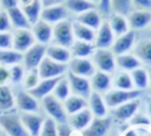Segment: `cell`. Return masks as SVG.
I'll use <instances>...</instances> for the list:
<instances>
[{
  "mask_svg": "<svg viewBox=\"0 0 151 136\" xmlns=\"http://www.w3.org/2000/svg\"><path fill=\"white\" fill-rule=\"evenodd\" d=\"M12 35H13V46H12V48L15 49L19 53H22V54L37 42L31 28L13 29Z\"/></svg>",
  "mask_w": 151,
  "mask_h": 136,
  "instance_id": "30bf717a",
  "label": "cell"
},
{
  "mask_svg": "<svg viewBox=\"0 0 151 136\" xmlns=\"http://www.w3.org/2000/svg\"><path fill=\"white\" fill-rule=\"evenodd\" d=\"M91 87L93 89V91H97V93H106L111 89V77L107 73H104V72H96L92 77H91Z\"/></svg>",
  "mask_w": 151,
  "mask_h": 136,
  "instance_id": "cb8c5ba5",
  "label": "cell"
},
{
  "mask_svg": "<svg viewBox=\"0 0 151 136\" xmlns=\"http://www.w3.org/2000/svg\"><path fill=\"white\" fill-rule=\"evenodd\" d=\"M58 135L59 136H73V129L67 123L58 124Z\"/></svg>",
  "mask_w": 151,
  "mask_h": 136,
  "instance_id": "681fc988",
  "label": "cell"
},
{
  "mask_svg": "<svg viewBox=\"0 0 151 136\" xmlns=\"http://www.w3.org/2000/svg\"><path fill=\"white\" fill-rule=\"evenodd\" d=\"M93 120V114L92 111L90 110V108H85L73 115H70L68 117V123H70V127L76 130V131H83L85 130L91 121Z\"/></svg>",
  "mask_w": 151,
  "mask_h": 136,
  "instance_id": "ac0fdd59",
  "label": "cell"
},
{
  "mask_svg": "<svg viewBox=\"0 0 151 136\" xmlns=\"http://www.w3.org/2000/svg\"><path fill=\"white\" fill-rule=\"evenodd\" d=\"M64 107L67 113V115H73L85 108L88 107V102L86 98L78 96V95H70L65 101H64Z\"/></svg>",
  "mask_w": 151,
  "mask_h": 136,
  "instance_id": "f1b7e54d",
  "label": "cell"
},
{
  "mask_svg": "<svg viewBox=\"0 0 151 136\" xmlns=\"http://www.w3.org/2000/svg\"><path fill=\"white\" fill-rule=\"evenodd\" d=\"M29 2H32V0H19V6L20 7H24V6L28 5Z\"/></svg>",
  "mask_w": 151,
  "mask_h": 136,
  "instance_id": "9f6ffc18",
  "label": "cell"
},
{
  "mask_svg": "<svg viewBox=\"0 0 151 136\" xmlns=\"http://www.w3.org/2000/svg\"><path fill=\"white\" fill-rule=\"evenodd\" d=\"M0 9H1V7H0Z\"/></svg>",
  "mask_w": 151,
  "mask_h": 136,
  "instance_id": "e7e4bbea",
  "label": "cell"
},
{
  "mask_svg": "<svg viewBox=\"0 0 151 136\" xmlns=\"http://www.w3.org/2000/svg\"><path fill=\"white\" fill-rule=\"evenodd\" d=\"M134 41H136L134 30H129V32L117 36V39H114L113 45L111 47V50L116 56L122 55V54H126L130 49H132L134 47Z\"/></svg>",
  "mask_w": 151,
  "mask_h": 136,
  "instance_id": "9a60e30c",
  "label": "cell"
},
{
  "mask_svg": "<svg viewBox=\"0 0 151 136\" xmlns=\"http://www.w3.org/2000/svg\"><path fill=\"white\" fill-rule=\"evenodd\" d=\"M146 110H147L149 115L151 116V95L146 98Z\"/></svg>",
  "mask_w": 151,
  "mask_h": 136,
  "instance_id": "db71d44e",
  "label": "cell"
},
{
  "mask_svg": "<svg viewBox=\"0 0 151 136\" xmlns=\"http://www.w3.org/2000/svg\"><path fill=\"white\" fill-rule=\"evenodd\" d=\"M124 136H138V135H137V131L134 129H129V130H126Z\"/></svg>",
  "mask_w": 151,
  "mask_h": 136,
  "instance_id": "11a10c76",
  "label": "cell"
},
{
  "mask_svg": "<svg viewBox=\"0 0 151 136\" xmlns=\"http://www.w3.org/2000/svg\"><path fill=\"white\" fill-rule=\"evenodd\" d=\"M7 13H8V16H9V20H11L13 29L32 28L31 23L28 22L27 18L24 14V12H22L20 6H17V7H13L11 9H7Z\"/></svg>",
  "mask_w": 151,
  "mask_h": 136,
  "instance_id": "d4e9b609",
  "label": "cell"
},
{
  "mask_svg": "<svg viewBox=\"0 0 151 136\" xmlns=\"http://www.w3.org/2000/svg\"><path fill=\"white\" fill-rule=\"evenodd\" d=\"M41 103H42V108L47 113L48 117L53 118L58 124L67 123L68 117H67V113L65 110V107L61 103V101H59L53 94L44 97L41 100Z\"/></svg>",
  "mask_w": 151,
  "mask_h": 136,
  "instance_id": "7a4b0ae2",
  "label": "cell"
},
{
  "mask_svg": "<svg viewBox=\"0 0 151 136\" xmlns=\"http://www.w3.org/2000/svg\"><path fill=\"white\" fill-rule=\"evenodd\" d=\"M113 86H114V88L122 89V90H132V89H134L131 74H129L125 70H120L114 75Z\"/></svg>",
  "mask_w": 151,
  "mask_h": 136,
  "instance_id": "74e56055",
  "label": "cell"
},
{
  "mask_svg": "<svg viewBox=\"0 0 151 136\" xmlns=\"http://www.w3.org/2000/svg\"><path fill=\"white\" fill-rule=\"evenodd\" d=\"M142 136H151V135H149V134H143Z\"/></svg>",
  "mask_w": 151,
  "mask_h": 136,
  "instance_id": "91938a15",
  "label": "cell"
},
{
  "mask_svg": "<svg viewBox=\"0 0 151 136\" xmlns=\"http://www.w3.org/2000/svg\"><path fill=\"white\" fill-rule=\"evenodd\" d=\"M20 118L29 136H39L45 118L38 113H21Z\"/></svg>",
  "mask_w": 151,
  "mask_h": 136,
  "instance_id": "2e32d148",
  "label": "cell"
},
{
  "mask_svg": "<svg viewBox=\"0 0 151 136\" xmlns=\"http://www.w3.org/2000/svg\"><path fill=\"white\" fill-rule=\"evenodd\" d=\"M13 46L12 32H0V49H9Z\"/></svg>",
  "mask_w": 151,
  "mask_h": 136,
  "instance_id": "f6af8a7d",
  "label": "cell"
},
{
  "mask_svg": "<svg viewBox=\"0 0 151 136\" xmlns=\"http://www.w3.org/2000/svg\"><path fill=\"white\" fill-rule=\"evenodd\" d=\"M139 108V101L136 98V100H132V101H129L126 103H123L116 108H113V117L117 118L118 121H127L130 120L138 110Z\"/></svg>",
  "mask_w": 151,
  "mask_h": 136,
  "instance_id": "ffe728a7",
  "label": "cell"
},
{
  "mask_svg": "<svg viewBox=\"0 0 151 136\" xmlns=\"http://www.w3.org/2000/svg\"><path fill=\"white\" fill-rule=\"evenodd\" d=\"M129 26L132 29H143L151 23V12L134 9L127 15Z\"/></svg>",
  "mask_w": 151,
  "mask_h": 136,
  "instance_id": "44dd1931",
  "label": "cell"
},
{
  "mask_svg": "<svg viewBox=\"0 0 151 136\" xmlns=\"http://www.w3.org/2000/svg\"><path fill=\"white\" fill-rule=\"evenodd\" d=\"M19 63H22V53H19L13 48L0 49V64L12 67Z\"/></svg>",
  "mask_w": 151,
  "mask_h": 136,
  "instance_id": "836d02e7",
  "label": "cell"
},
{
  "mask_svg": "<svg viewBox=\"0 0 151 136\" xmlns=\"http://www.w3.org/2000/svg\"><path fill=\"white\" fill-rule=\"evenodd\" d=\"M110 8L113 13L127 16L132 12V0H110Z\"/></svg>",
  "mask_w": 151,
  "mask_h": 136,
  "instance_id": "f35d334b",
  "label": "cell"
},
{
  "mask_svg": "<svg viewBox=\"0 0 151 136\" xmlns=\"http://www.w3.org/2000/svg\"><path fill=\"white\" fill-rule=\"evenodd\" d=\"M131 77H132V81H133V86L139 89V90H143V89H146L149 86H150V81H149V72H146L144 68L139 67V68H136L131 72Z\"/></svg>",
  "mask_w": 151,
  "mask_h": 136,
  "instance_id": "8d00e7d4",
  "label": "cell"
},
{
  "mask_svg": "<svg viewBox=\"0 0 151 136\" xmlns=\"http://www.w3.org/2000/svg\"><path fill=\"white\" fill-rule=\"evenodd\" d=\"M112 124V120L107 116L105 117H94L90 125L83 130L81 136H107L110 128Z\"/></svg>",
  "mask_w": 151,
  "mask_h": 136,
  "instance_id": "4fadbf2b",
  "label": "cell"
},
{
  "mask_svg": "<svg viewBox=\"0 0 151 136\" xmlns=\"http://www.w3.org/2000/svg\"><path fill=\"white\" fill-rule=\"evenodd\" d=\"M46 56L55 62L68 64V62L71 61V50L70 48L53 43L46 46Z\"/></svg>",
  "mask_w": 151,
  "mask_h": 136,
  "instance_id": "7402d4cb",
  "label": "cell"
},
{
  "mask_svg": "<svg viewBox=\"0 0 151 136\" xmlns=\"http://www.w3.org/2000/svg\"><path fill=\"white\" fill-rule=\"evenodd\" d=\"M96 49L97 48L93 45V42H86V41H80V40H76L72 47L70 48L71 55H73V57H86V59L93 55Z\"/></svg>",
  "mask_w": 151,
  "mask_h": 136,
  "instance_id": "83f0119b",
  "label": "cell"
},
{
  "mask_svg": "<svg viewBox=\"0 0 151 136\" xmlns=\"http://www.w3.org/2000/svg\"><path fill=\"white\" fill-rule=\"evenodd\" d=\"M63 77L64 76L54 77V79H41L40 82L33 89L27 90V91H29V94H32L37 100H42L44 97H46L47 95H51L53 93L54 87Z\"/></svg>",
  "mask_w": 151,
  "mask_h": 136,
  "instance_id": "d6986e66",
  "label": "cell"
},
{
  "mask_svg": "<svg viewBox=\"0 0 151 136\" xmlns=\"http://www.w3.org/2000/svg\"><path fill=\"white\" fill-rule=\"evenodd\" d=\"M109 23L114 33V35L119 36L126 32H129V22H127V19L122 15V14H117V13H112L110 15V20H109Z\"/></svg>",
  "mask_w": 151,
  "mask_h": 136,
  "instance_id": "e575fe53",
  "label": "cell"
},
{
  "mask_svg": "<svg viewBox=\"0 0 151 136\" xmlns=\"http://www.w3.org/2000/svg\"><path fill=\"white\" fill-rule=\"evenodd\" d=\"M66 0H41V5H42V7H50V6H54V5H61Z\"/></svg>",
  "mask_w": 151,
  "mask_h": 136,
  "instance_id": "816d5d0a",
  "label": "cell"
},
{
  "mask_svg": "<svg viewBox=\"0 0 151 136\" xmlns=\"http://www.w3.org/2000/svg\"><path fill=\"white\" fill-rule=\"evenodd\" d=\"M133 54L140 62L151 67V40H142L134 45Z\"/></svg>",
  "mask_w": 151,
  "mask_h": 136,
  "instance_id": "1f68e13d",
  "label": "cell"
},
{
  "mask_svg": "<svg viewBox=\"0 0 151 136\" xmlns=\"http://www.w3.org/2000/svg\"><path fill=\"white\" fill-rule=\"evenodd\" d=\"M0 128L7 136H29L22 124L20 114L13 110L0 114Z\"/></svg>",
  "mask_w": 151,
  "mask_h": 136,
  "instance_id": "6da1fadb",
  "label": "cell"
},
{
  "mask_svg": "<svg viewBox=\"0 0 151 136\" xmlns=\"http://www.w3.org/2000/svg\"><path fill=\"white\" fill-rule=\"evenodd\" d=\"M66 77H67L68 83H70L71 93L88 100V97H90V95L92 93V87H91L90 80L87 77L76 75V74L71 73L70 70H67Z\"/></svg>",
  "mask_w": 151,
  "mask_h": 136,
  "instance_id": "9c48e42d",
  "label": "cell"
},
{
  "mask_svg": "<svg viewBox=\"0 0 151 136\" xmlns=\"http://www.w3.org/2000/svg\"><path fill=\"white\" fill-rule=\"evenodd\" d=\"M40 76L38 73V69H31V70H26L25 76L22 79V88L25 90H31L33 89L39 82H40Z\"/></svg>",
  "mask_w": 151,
  "mask_h": 136,
  "instance_id": "60d3db41",
  "label": "cell"
},
{
  "mask_svg": "<svg viewBox=\"0 0 151 136\" xmlns=\"http://www.w3.org/2000/svg\"><path fill=\"white\" fill-rule=\"evenodd\" d=\"M76 21H78V22H80V23H83V25H85V26H87V27H90V28H92L94 30H97L100 27L101 22H103L101 16L97 12L96 8L86 11V12L77 15Z\"/></svg>",
  "mask_w": 151,
  "mask_h": 136,
  "instance_id": "484cf974",
  "label": "cell"
},
{
  "mask_svg": "<svg viewBox=\"0 0 151 136\" xmlns=\"http://www.w3.org/2000/svg\"><path fill=\"white\" fill-rule=\"evenodd\" d=\"M19 6V0H0V7L1 9H11L13 7Z\"/></svg>",
  "mask_w": 151,
  "mask_h": 136,
  "instance_id": "f907efd6",
  "label": "cell"
},
{
  "mask_svg": "<svg viewBox=\"0 0 151 136\" xmlns=\"http://www.w3.org/2000/svg\"><path fill=\"white\" fill-rule=\"evenodd\" d=\"M15 107L14 93L9 84L0 86V114L12 111Z\"/></svg>",
  "mask_w": 151,
  "mask_h": 136,
  "instance_id": "4316f807",
  "label": "cell"
},
{
  "mask_svg": "<svg viewBox=\"0 0 151 136\" xmlns=\"http://www.w3.org/2000/svg\"><path fill=\"white\" fill-rule=\"evenodd\" d=\"M52 94L59 101H65L71 95V88H70V83H68V80H67L66 75L63 79H60V81L54 87V90H53Z\"/></svg>",
  "mask_w": 151,
  "mask_h": 136,
  "instance_id": "ab89813d",
  "label": "cell"
},
{
  "mask_svg": "<svg viewBox=\"0 0 151 136\" xmlns=\"http://www.w3.org/2000/svg\"><path fill=\"white\" fill-rule=\"evenodd\" d=\"M67 15H68V11L65 7V5L61 4V5L50 6V7H42L40 19L53 26L60 21L66 20Z\"/></svg>",
  "mask_w": 151,
  "mask_h": 136,
  "instance_id": "7c38bea8",
  "label": "cell"
},
{
  "mask_svg": "<svg viewBox=\"0 0 151 136\" xmlns=\"http://www.w3.org/2000/svg\"><path fill=\"white\" fill-rule=\"evenodd\" d=\"M0 32H13L8 13L5 9H0Z\"/></svg>",
  "mask_w": 151,
  "mask_h": 136,
  "instance_id": "ee69618b",
  "label": "cell"
},
{
  "mask_svg": "<svg viewBox=\"0 0 151 136\" xmlns=\"http://www.w3.org/2000/svg\"><path fill=\"white\" fill-rule=\"evenodd\" d=\"M114 33L109 23V21H103L100 27L96 32V39H94V46L96 48L101 49H109L112 47L114 41Z\"/></svg>",
  "mask_w": 151,
  "mask_h": 136,
  "instance_id": "5bb4252c",
  "label": "cell"
},
{
  "mask_svg": "<svg viewBox=\"0 0 151 136\" xmlns=\"http://www.w3.org/2000/svg\"><path fill=\"white\" fill-rule=\"evenodd\" d=\"M21 9H22L24 14L26 15L31 26H33L35 22H38L40 20V15H41V11H42L41 0H32V2L21 7Z\"/></svg>",
  "mask_w": 151,
  "mask_h": 136,
  "instance_id": "4dcf8cb0",
  "label": "cell"
},
{
  "mask_svg": "<svg viewBox=\"0 0 151 136\" xmlns=\"http://www.w3.org/2000/svg\"><path fill=\"white\" fill-rule=\"evenodd\" d=\"M15 107L21 113H38L39 111V100H37L29 91L25 89H19L14 91Z\"/></svg>",
  "mask_w": 151,
  "mask_h": 136,
  "instance_id": "ba28073f",
  "label": "cell"
},
{
  "mask_svg": "<svg viewBox=\"0 0 151 136\" xmlns=\"http://www.w3.org/2000/svg\"><path fill=\"white\" fill-rule=\"evenodd\" d=\"M100 8L105 12V13H109L111 11L110 8V0H100V4H99Z\"/></svg>",
  "mask_w": 151,
  "mask_h": 136,
  "instance_id": "f5cc1de1",
  "label": "cell"
},
{
  "mask_svg": "<svg viewBox=\"0 0 151 136\" xmlns=\"http://www.w3.org/2000/svg\"><path fill=\"white\" fill-rule=\"evenodd\" d=\"M31 29L38 43L47 46V43H50L51 40L53 39V26L41 19L38 22H35Z\"/></svg>",
  "mask_w": 151,
  "mask_h": 136,
  "instance_id": "e0dca14e",
  "label": "cell"
},
{
  "mask_svg": "<svg viewBox=\"0 0 151 136\" xmlns=\"http://www.w3.org/2000/svg\"><path fill=\"white\" fill-rule=\"evenodd\" d=\"M142 95V90L139 89H132V90H122V89H110L105 93L104 100L107 107L116 108L123 103H126L129 101L136 100Z\"/></svg>",
  "mask_w": 151,
  "mask_h": 136,
  "instance_id": "277c9868",
  "label": "cell"
},
{
  "mask_svg": "<svg viewBox=\"0 0 151 136\" xmlns=\"http://www.w3.org/2000/svg\"><path fill=\"white\" fill-rule=\"evenodd\" d=\"M1 136H7V135H5V134H4V132H2V135H1Z\"/></svg>",
  "mask_w": 151,
  "mask_h": 136,
  "instance_id": "be15d7a7",
  "label": "cell"
},
{
  "mask_svg": "<svg viewBox=\"0 0 151 136\" xmlns=\"http://www.w3.org/2000/svg\"><path fill=\"white\" fill-rule=\"evenodd\" d=\"M73 25V34L77 40L80 41H86V42H93L96 39V30L76 21L72 23Z\"/></svg>",
  "mask_w": 151,
  "mask_h": 136,
  "instance_id": "d6a6232c",
  "label": "cell"
},
{
  "mask_svg": "<svg viewBox=\"0 0 151 136\" xmlns=\"http://www.w3.org/2000/svg\"><path fill=\"white\" fill-rule=\"evenodd\" d=\"M88 107L94 117H105L107 114V106L100 93L92 91L88 100Z\"/></svg>",
  "mask_w": 151,
  "mask_h": 136,
  "instance_id": "603a6c76",
  "label": "cell"
},
{
  "mask_svg": "<svg viewBox=\"0 0 151 136\" xmlns=\"http://www.w3.org/2000/svg\"><path fill=\"white\" fill-rule=\"evenodd\" d=\"M130 124L131 125H149V124H151V122H150V120L145 115L136 113L130 118Z\"/></svg>",
  "mask_w": 151,
  "mask_h": 136,
  "instance_id": "bcb514c9",
  "label": "cell"
},
{
  "mask_svg": "<svg viewBox=\"0 0 151 136\" xmlns=\"http://www.w3.org/2000/svg\"><path fill=\"white\" fill-rule=\"evenodd\" d=\"M88 1H91V2H93V4H100V0H88Z\"/></svg>",
  "mask_w": 151,
  "mask_h": 136,
  "instance_id": "6f0895ef",
  "label": "cell"
},
{
  "mask_svg": "<svg viewBox=\"0 0 151 136\" xmlns=\"http://www.w3.org/2000/svg\"><path fill=\"white\" fill-rule=\"evenodd\" d=\"M11 83V72L9 67L0 64V86H6Z\"/></svg>",
  "mask_w": 151,
  "mask_h": 136,
  "instance_id": "7dc6e473",
  "label": "cell"
},
{
  "mask_svg": "<svg viewBox=\"0 0 151 136\" xmlns=\"http://www.w3.org/2000/svg\"><path fill=\"white\" fill-rule=\"evenodd\" d=\"M2 135V130H1V128H0V136Z\"/></svg>",
  "mask_w": 151,
  "mask_h": 136,
  "instance_id": "94428289",
  "label": "cell"
},
{
  "mask_svg": "<svg viewBox=\"0 0 151 136\" xmlns=\"http://www.w3.org/2000/svg\"><path fill=\"white\" fill-rule=\"evenodd\" d=\"M132 7L138 11L151 12V0H132Z\"/></svg>",
  "mask_w": 151,
  "mask_h": 136,
  "instance_id": "c3c4849f",
  "label": "cell"
},
{
  "mask_svg": "<svg viewBox=\"0 0 151 136\" xmlns=\"http://www.w3.org/2000/svg\"><path fill=\"white\" fill-rule=\"evenodd\" d=\"M149 81H150V86H151V69L149 72Z\"/></svg>",
  "mask_w": 151,
  "mask_h": 136,
  "instance_id": "680465c9",
  "label": "cell"
},
{
  "mask_svg": "<svg viewBox=\"0 0 151 136\" xmlns=\"http://www.w3.org/2000/svg\"><path fill=\"white\" fill-rule=\"evenodd\" d=\"M68 70V64L66 63H59L55 62L47 56L44 57V60L40 62L38 67V73L40 79H54L65 76Z\"/></svg>",
  "mask_w": 151,
  "mask_h": 136,
  "instance_id": "5b68a950",
  "label": "cell"
},
{
  "mask_svg": "<svg viewBox=\"0 0 151 136\" xmlns=\"http://www.w3.org/2000/svg\"><path fill=\"white\" fill-rule=\"evenodd\" d=\"M149 33H150V35H151V26H150V29H149Z\"/></svg>",
  "mask_w": 151,
  "mask_h": 136,
  "instance_id": "6125c7cd",
  "label": "cell"
},
{
  "mask_svg": "<svg viewBox=\"0 0 151 136\" xmlns=\"http://www.w3.org/2000/svg\"><path fill=\"white\" fill-rule=\"evenodd\" d=\"M68 70L76 75L88 79L96 73V67L93 62L86 57H72L68 62Z\"/></svg>",
  "mask_w": 151,
  "mask_h": 136,
  "instance_id": "8fae6325",
  "label": "cell"
},
{
  "mask_svg": "<svg viewBox=\"0 0 151 136\" xmlns=\"http://www.w3.org/2000/svg\"><path fill=\"white\" fill-rule=\"evenodd\" d=\"M46 56V45L35 42L22 54V66L26 70L38 69L40 62Z\"/></svg>",
  "mask_w": 151,
  "mask_h": 136,
  "instance_id": "52a82bcc",
  "label": "cell"
},
{
  "mask_svg": "<svg viewBox=\"0 0 151 136\" xmlns=\"http://www.w3.org/2000/svg\"><path fill=\"white\" fill-rule=\"evenodd\" d=\"M116 62H117V67H119L122 70H125V72H129V70L132 72L133 69L139 68L142 64V62L134 54H127V53L117 55Z\"/></svg>",
  "mask_w": 151,
  "mask_h": 136,
  "instance_id": "f546056e",
  "label": "cell"
},
{
  "mask_svg": "<svg viewBox=\"0 0 151 136\" xmlns=\"http://www.w3.org/2000/svg\"><path fill=\"white\" fill-rule=\"evenodd\" d=\"M9 72H11V83L18 84V83L22 82V79L26 73V69L22 66V63L14 64V66L9 67Z\"/></svg>",
  "mask_w": 151,
  "mask_h": 136,
  "instance_id": "7bdbcfd3",
  "label": "cell"
},
{
  "mask_svg": "<svg viewBox=\"0 0 151 136\" xmlns=\"http://www.w3.org/2000/svg\"><path fill=\"white\" fill-rule=\"evenodd\" d=\"M64 5L68 12H72L77 15H79L86 11L93 9L96 7V4H93L88 0H66Z\"/></svg>",
  "mask_w": 151,
  "mask_h": 136,
  "instance_id": "d590c367",
  "label": "cell"
},
{
  "mask_svg": "<svg viewBox=\"0 0 151 136\" xmlns=\"http://www.w3.org/2000/svg\"><path fill=\"white\" fill-rule=\"evenodd\" d=\"M93 64L98 68V70L104 73H113L117 67L116 62V55L110 49H101L97 48L93 53Z\"/></svg>",
  "mask_w": 151,
  "mask_h": 136,
  "instance_id": "8992f818",
  "label": "cell"
},
{
  "mask_svg": "<svg viewBox=\"0 0 151 136\" xmlns=\"http://www.w3.org/2000/svg\"><path fill=\"white\" fill-rule=\"evenodd\" d=\"M52 40L54 41L55 45L71 48L76 41L72 22L66 19L64 21H60L53 25V39Z\"/></svg>",
  "mask_w": 151,
  "mask_h": 136,
  "instance_id": "3957f363",
  "label": "cell"
},
{
  "mask_svg": "<svg viewBox=\"0 0 151 136\" xmlns=\"http://www.w3.org/2000/svg\"><path fill=\"white\" fill-rule=\"evenodd\" d=\"M39 136H59L58 135V123L51 117L45 118Z\"/></svg>",
  "mask_w": 151,
  "mask_h": 136,
  "instance_id": "b9f144b4",
  "label": "cell"
}]
</instances>
